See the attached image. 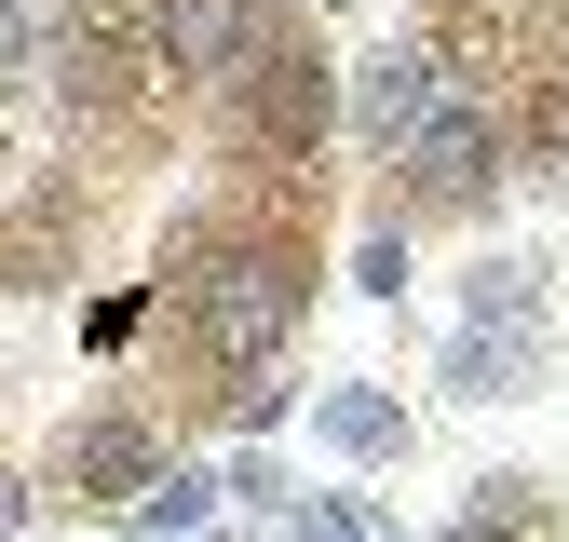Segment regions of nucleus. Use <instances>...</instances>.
I'll return each mask as SVG.
<instances>
[{
	"instance_id": "nucleus-1",
	"label": "nucleus",
	"mask_w": 569,
	"mask_h": 542,
	"mask_svg": "<svg viewBox=\"0 0 569 542\" xmlns=\"http://www.w3.org/2000/svg\"><path fill=\"white\" fill-rule=\"evenodd\" d=\"M203 325H218V353H271L284 339V258H218V285H203Z\"/></svg>"
},
{
	"instance_id": "nucleus-2",
	"label": "nucleus",
	"mask_w": 569,
	"mask_h": 542,
	"mask_svg": "<svg viewBox=\"0 0 569 542\" xmlns=\"http://www.w3.org/2000/svg\"><path fill=\"white\" fill-rule=\"evenodd\" d=\"M163 41H177V68H244L258 54V0H177Z\"/></svg>"
},
{
	"instance_id": "nucleus-3",
	"label": "nucleus",
	"mask_w": 569,
	"mask_h": 542,
	"mask_svg": "<svg viewBox=\"0 0 569 542\" xmlns=\"http://www.w3.org/2000/svg\"><path fill=\"white\" fill-rule=\"evenodd\" d=\"M407 150H420V177H435V190H475V177H488V122H475V109H435Z\"/></svg>"
},
{
	"instance_id": "nucleus-4",
	"label": "nucleus",
	"mask_w": 569,
	"mask_h": 542,
	"mask_svg": "<svg viewBox=\"0 0 569 542\" xmlns=\"http://www.w3.org/2000/svg\"><path fill=\"white\" fill-rule=\"evenodd\" d=\"M367 122L380 136H420V122H435V68H420V54H380L367 68Z\"/></svg>"
}]
</instances>
